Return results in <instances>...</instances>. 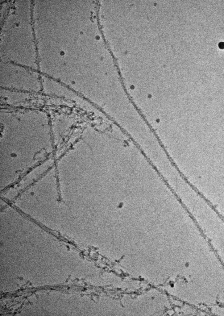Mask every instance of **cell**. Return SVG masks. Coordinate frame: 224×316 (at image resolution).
<instances>
[{
  "label": "cell",
  "instance_id": "obj_1",
  "mask_svg": "<svg viewBox=\"0 0 224 316\" xmlns=\"http://www.w3.org/2000/svg\"><path fill=\"white\" fill-rule=\"evenodd\" d=\"M0 86L4 89L27 93L42 90L40 76L35 72L1 73Z\"/></svg>",
  "mask_w": 224,
  "mask_h": 316
},
{
  "label": "cell",
  "instance_id": "obj_2",
  "mask_svg": "<svg viewBox=\"0 0 224 316\" xmlns=\"http://www.w3.org/2000/svg\"><path fill=\"white\" fill-rule=\"evenodd\" d=\"M218 46L219 48L221 49H223L224 48V43L223 42H220L218 44Z\"/></svg>",
  "mask_w": 224,
  "mask_h": 316
}]
</instances>
